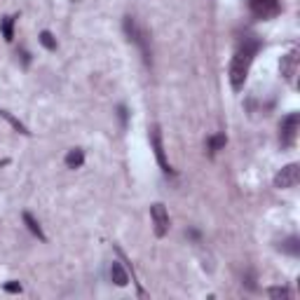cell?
<instances>
[{"instance_id":"1","label":"cell","mask_w":300,"mask_h":300,"mask_svg":"<svg viewBox=\"0 0 300 300\" xmlns=\"http://www.w3.org/2000/svg\"><path fill=\"white\" fill-rule=\"evenodd\" d=\"M258 47H260V45H258L256 40H249V43L242 45L237 50V54L232 56V63H230V85H232L235 92H239V89L244 87L249 68H251V63H253V56H256Z\"/></svg>"},{"instance_id":"2","label":"cell","mask_w":300,"mask_h":300,"mask_svg":"<svg viewBox=\"0 0 300 300\" xmlns=\"http://www.w3.org/2000/svg\"><path fill=\"white\" fill-rule=\"evenodd\" d=\"M124 33H127V38H129L134 45H139V50H141L146 63H150V38L139 28V24H136L132 17H124Z\"/></svg>"},{"instance_id":"3","label":"cell","mask_w":300,"mask_h":300,"mask_svg":"<svg viewBox=\"0 0 300 300\" xmlns=\"http://www.w3.org/2000/svg\"><path fill=\"white\" fill-rule=\"evenodd\" d=\"M298 127H300V115L291 113L286 115L279 124V141H282L284 148H291L296 143V136H298Z\"/></svg>"},{"instance_id":"4","label":"cell","mask_w":300,"mask_h":300,"mask_svg":"<svg viewBox=\"0 0 300 300\" xmlns=\"http://www.w3.org/2000/svg\"><path fill=\"white\" fill-rule=\"evenodd\" d=\"M300 181V167L293 162V164H286V167L274 176V188L279 190H289V188H296Z\"/></svg>"},{"instance_id":"5","label":"cell","mask_w":300,"mask_h":300,"mask_svg":"<svg viewBox=\"0 0 300 300\" xmlns=\"http://www.w3.org/2000/svg\"><path fill=\"white\" fill-rule=\"evenodd\" d=\"M249 9L258 19H272L279 14V0H249Z\"/></svg>"},{"instance_id":"6","label":"cell","mask_w":300,"mask_h":300,"mask_svg":"<svg viewBox=\"0 0 300 300\" xmlns=\"http://www.w3.org/2000/svg\"><path fill=\"white\" fill-rule=\"evenodd\" d=\"M150 218H152V225H155V235L157 237H164L169 232V213L164 209V204H152L150 206Z\"/></svg>"},{"instance_id":"7","label":"cell","mask_w":300,"mask_h":300,"mask_svg":"<svg viewBox=\"0 0 300 300\" xmlns=\"http://www.w3.org/2000/svg\"><path fill=\"white\" fill-rule=\"evenodd\" d=\"M150 143H152V150H155V157H157L162 171H164V174H174L171 164H169L167 157H164V146H162V134H159V127H152V129H150Z\"/></svg>"},{"instance_id":"8","label":"cell","mask_w":300,"mask_h":300,"mask_svg":"<svg viewBox=\"0 0 300 300\" xmlns=\"http://www.w3.org/2000/svg\"><path fill=\"white\" fill-rule=\"evenodd\" d=\"M279 68H282V75L289 82L293 80V75H296V71H298V50H293V52H289L286 56H282V63H279Z\"/></svg>"},{"instance_id":"9","label":"cell","mask_w":300,"mask_h":300,"mask_svg":"<svg viewBox=\"0 0 300 300\" xmlns=\"http://www.w3.org/2000/svg\"><path fill=\"white\" fill-rule=\"evenodd\" d=\"M110 279H113V284H117V286H127L129 284V274H127V270H124L120 263L110 265Z\"/></svg>"},{"instance_id":"10","label":"cell","mask_w":300,"mask_h":300,"mask_svg":"<svg viewBox=\"0 0 300 300\" xmlns=\"http://www.w3.org/2000/svg\"><path fill=\"white\" fill-rule=\"evenodd\" d=\"M82 162H85V152L80 148H73L68 150V155H66V167L68 169H80L82 167Z\"/></svg>"},{"instance_id":"11","label":"cell","mask_w":300,"mask_h":300,"mask_svg":"<svg viewBox=\"0 0 300 300\" xmlns=\"http://www.w3.org/2000/svg\"><path fill=\"white\" fill-rule=\"evenodd\" d=\"M24 223H26V228L31 230V232H33V235H36L38 239H40V242H45V232H43V228H40V223L36 221V218H33V216H31V213H24Z\"/></svg>"},{"instance_id":"12","label":"cell","mask_w":300,"mask_h":300,"mask_svg":"<svg viewBox=\"0 0 300 300\" xmlns=\"http://www.w3.org/2000/svg\"><path fill=\"white\" fill-rule=\"evenodd\" d=\"M14 17H5L2 21H0V31H2V38L7 40V43H12V38H14Z\"/></svg>"},{"instance_id":"13","label":"cell","mask_w":300,"mask_h":300,"mask_svg":"<svg viewBox=\"0 0 300 300\" xmlns=\"http://www.w3.org/2000/svg\"><path fill=\"white\" fill-rule=\"evenodd\" d=\"M225 143H228L225 134H216V136H211V139H209V152H211V155H216L221 148H225Z\"/></svg>"},{"instance_id":"14","label":"cell","mask_w":300,"mask_h":300,"mask_svg":"<svg viewBox=\"0 0 300 300\" xmlns=\"http://www.w3.org/2000/svg\"><path fill=\"white\" fill-rule=\"evenodd\" d=\"M282 251L291 253V256H298L300 253V247H298V237H289L286 242L282 244Z\"/></svg>"},{"instance_id":"15","label":"cell","mask_w":300,"mask_h":300,"mask_svg":"<svg viewBox=\"0 0 300 300\" xmlns=\"http://www.w3.org/2000/svg\"><path fill=\"white\" fill-rule=\"evenodd\" d=\"M0 117H5V120H7V122L12 124V127H14L17 132H21V134H28V129H26V127H24V124H21V122H19L17 117H12V115H9L7 110H0Z\"/></svg>"},{"instance_id":"16","label":"cell","mask_w":300,"mask_h":300,"mask_svg":"<svg viewBox=\"0 0 300 300\" xmlns=\"http://www.w3.org/2000/svg\"><path fill=\"white\" fill-rule=\"evenodd\" d=\"M40 43H43L47 50H56V40H54V36L50 31H43V33H40Z\"/></svg>"},{"instance_id":"17","label":"cell","mask_w":300,"mask_h":300,"mask_svg":"<svg viewBox=\"0 0 300 300\" xmlns=\"http://www.w3.org/2000/svg\"><path fill=\"white\" fill-rule=\"evenodd\" d=\"M270 296L272 298H291V291L284 286H274V289H270Z\"/></svg>"},{"instance_id":"18","label":"cell","mask_w":300,"mask_h":300,"mask_svg":"<svg viewBox=\"0 0 300 300\" xmlns=\"http://www.w3.org/2000/svg\"><path fill=\"white\" fill-rule=\"evenodd\" d=\"M5 291H7V293H21V284H19V282L5 284Z\"/></svg>"},{"instance_id":"19","label":"cell","mask_w":300,"mask_h":300,"mask_svg":"<svg viewBox=\"0 0 300 300\" xmlns=\"http://www.w3.org/2000/svg\"><path fill=\"white\" fill-rule=\"evenodd\" d=\"M120 117H122V124H127V110H124V106H120Z\"/></svg>"}]
</instances>
